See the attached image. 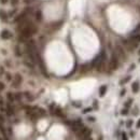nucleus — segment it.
Segmentation results:
<instances>
[{"label":"nucleus","instance_id":"20","mask_svg":"<svg viewBox=\"0 0 140 140\" xmlns=\"http://www.w3.org/2000/svg\"><path fill=\"white\" fill-rule=\"evenodd\" d=\"M22 97H23V95L20 94V93H16L15 94V99L16 100H20L22 99Z\"/></svg>","mask_w":140,"mask_h":140},{"label":"nucleus","instance_id":"5","mask_svg":"<svg viewBox=\"0 0 140 140\" xmlns=\"http://www.w3.org/2000/svg\"><path fill=\"white\" fill-rule=\"evenodd\" d=\"M26 17H27V15H26V13H25V12L20 13V15H18V16H16V17H15V20H14V23L20 24V22H23L24 20H26Z\"/></svg>","mask_w":140,"mask_h":140},{"label":"nucleus","instance_id":"38","mask_svg":"<svg viewBox=\"0 0 140 140\" xmlns=\"http://www.w3.org/2000/svg\"><path fill=\"white\" fill-rule=\"evenodd\" d=\"M139 54H140V50H139Z\"/></svg>","mask_w":140,"mask_h":140},{"label":"nucleus","instance_id":"3","mask_svg":"<svg viewBox=\"0 0 140 140\" xmlns=\"http://www.w3.org/2000/svg\"><path fill=\"white\" fill-rule=\"evenodd\" d=\"M129 41L130 43L136 48L140 43V35H132V37L129 38Z\"/></svg>","mask_w":140,"mask_h":140},{"label":"nucleus","instance_id":"25","mask_svg":"<svg viewBox=\"0 0 140 140\" xmlns=\"http://www.w3.org/2000/svg\"><path fill=\"white\" fill-rule=\"evenodd\" d=\"M122 140H127V135L125 132H122Z\"/></svg>","mask_w":140,"mask_h":140},{"label":"nucleus","instance_id":"16","mask_svg":"<svg viewBox=\"0 0 140 140\" xmlns=\"http://www.w3.org/2000/svg\"><path fill=\"white\" fill-rule=\"evenodd\" d=\"M130 79H132V76H126V78H124V79H123V80H121V82H120V84H121V85H124V84L125 83H127V82L128 81H129V80Z\"/></svg>","mask_w":140,"mask_h":140},{"label":"nucleus","instance_id":"24","mask_svg":"<svg viewBox=\"0 0 140 140\" xmlns=\"http://www.w3.org/2000/svg\"><path fill=\"white\" fill-rule=\"evenodd\" d=\"M5 78H7V80H8V81H11V80H12V76H11L10 73H7V74H5Z\"/></svg>","mask_w":140,"mask_h":140},{"label":"nucleus","instance_id":"32","mask_svg":"<svg viewBox=\"0 0 140 140\" xmlns=\"http://www.w3.org/2000/svg\"><path fill=\"white\" fill-rule=\"evenodd\" d=\"M0 2L4 4V3H7V2H8V0H0Z\"/></svg>","mask_w":140,"mask_h":140},{"label":"nucleus","instance_id":"39","mask_svg":"<svg viewBox=\"0 0 140 140\" xmlns=\"http://www.w3.org/2000/svg\"><path fill=\"white\" fill-rule=\"evenodd\" d=\"M139 61H140V58H139Z\"/></svg>","mask_w":140,"mask_h":140},{"label":"nucleus","instance_id":"18","mask_svg":"<svg viewBox=\"0 0 140 140\" xmlns=\"http://www.w3.org/2000/svg\"><path fill=\"white\" fill-rule=\"evenodd\" d=\"M24 95H25V96H26V98H27V99L29 100V101H32V100H33V96H32V95L30 94V93L26 92V93H25V94H24Z\"/></svg>","mask_w":140,"mask_h":140},{"label":"nucleus","instance_id":"31","mask_svg":"<svg viewBox=\"0 0 140 140\" xmlns=\"http://www.w3.org/2000/svg\"><path fill=\"white\" fill-rule=\"evenodd\" d=\"M24 1H25V3H31L33 0H24Z\"/></svg>","mask_w":140,"mask_h":140},{"label":"nucleus","instance_id":"1","mask_svg":"<svg viewBox=\"0 0 140 140\" xmlns=\"http://www.w3.org/2000/svg\"><path fill=\"white\" fill-rule=\"evenodd\" d=\"M117 67H119V59H117V56L115 55V54H113L111 59H110L109 68H110L111 71H113V70H116Z\"/></svg>","mask_w":140,"mask_h":140},{"label":"nucleus","instance_id":"15","mask_svg":"<svg viewBox=\"0 0 140 140\" xmlns=\"http://www.w3.org/2000/svg\"><path fill=\"white\" fill-rule=\"evenodd\" d=\"M54 113H55L57 116H59V117H64V114H63V112H61V110H60V108H56L55 110H54Z\"/></svg>","mask_w":140,"mask_h":140},{"label":"nucleus","instance_id":"17","mask_svg":"<svg viewBox=\"0 0 140 140\" xmlns=\"http://www.w3.org/2000/svg\"><path fill=\"white\" fill-rule=\"evenodd\" d=\"M132 35H140V24H138L137 27L134 29V31H132Z\"/></svg>","mask_w":140,"mask_h":140},{"label":"nucleus","instance_id":"30","mask_svg":"<svg viewBox=\"0 0 140 140\" xmlns=\"http://www.w3.org/2000/svg\"><path fill=\"white\" fill-rule=\"evenodd\" d=\"M132 121H128V122H127V126H128V127H130V126H132Z\"/></svg>","mask_w":140,"mask_h":140},{"label":"nucleus","instance_id":"14","mask_svg":"<svg viewBox=\"0 0 140 140\" xmlns=\"http://www.w3.org/2000/svg\"><path fill=\"white\" fill-rule=\"evenodd\" d=\"M0 18H1V20H8V14H7V13L4 12V11H2V10H0Z\"/></svg>","mask_w":140,"mask_h":140},{"label":"nucleus","instance_id":"4","mask_svg":"<svg viewBox=\"0 0 140 140\" xmlns=\"http://www.w3.org/2000/svg\"><path fill=\"white\" fill-rule=\"evenodd\" d=\"M115 50H116L117 56H120L123 60H125V59H126V54H125L124 48H123L121 45H116V46H115Z\"/></svg>","mask_w":140,"mask_h":140},{"label":"nucleus","instance_id":"21","mask_svg":"<svg viewBox=\"0 0 140 140\" xmlns=\"http://www.w3.org/2000/svg\"><path fill=\"white\" fill-rule=\"evenodd\" d=\"M15 53H16V56H20V55H22V52L20 51V48H18V46H16V48H15Z\"/></svg>","mask_w":140,"mask_h":140},{"label":"nucleus","instance_id":"13","mask_svg":"<svg viewBox=\"0 0 140 140\" xmlns=\"http://www.w3.org/2000/svg\"><path fill=\"white\" fill-rule=\"evenodd\" d=\"M24 12L26 13V15H32L33 14V9L31 7H27V8L24 10Z\"/></svg>","mask_w":140,"mask_h":140},{"label":"nucleus","instance_id":"34","mask_svg":"<svg viewBox=\"0 0 140 140\" xmlns=\"http://www.w3.org/2000/svg\"><path fill=\"white\" fill-rule=\"evenodd\" d=\"M134 68H135V65L132 64V66H130V70H132V69H134Z\"/></svg>","mask_w":140,"mask_h":140},{"label":"nucleus","instance_id":"6","mask_svg":"<svg viewBox=\"0 0 140 140\" xmlns=\"http://www.w3.org/2000/svg\"><path fill=\"white\" fill-rule=\"evenodd\" d=\"M1 38L4 39V40H8V39L12 38V33L10 32L9 30H7V29H4V30L1 32Z\"/></svg>","mask_w":140,"mask_h":140},{"label":"nucleus","instance_id":"9","mask_svg":"<svg viewBox=\"0 0 140 140\" xmlns=\"http://www.w3.org/2000/svg\"><path fill=\"white\" fill-rule=\"evenodd\" d=\"M35 16H36V20H38V22H42V20H43V15H42V12H41L40 10L35 13Z\"/></svg>","mask_w":140,"mask_h":140},{"label":"nucleus","instance_id":"19","mask_svg":"<svg viewBox=\"0 0 140 140\" xmlns=\"http://www.w3.org/2000/svg\"><path fill=\"white\" fill-rule=\"evenodd\" d=\"M132 98H129V99H128L127 101L125 102V104H124L125 108H127V109H128V108H129L130 106H132Z\"/></svg>","mask_w":140,"mask_h":140},{"label":"nucleus","instance_id":"36","mask_svg":"<svg viewBox=\"0 0 140 140\" xmlns=\"http://www.w3.org/2000/svg\"><path fill=\"white\" fill-rule=\"evenodd\" d=\"M99 140H102V138H101V137H100V138H99Z\"/></svg>","mask_w":140,"mask_h":140},{"label":"nucleus","instance_id":"37","mask_svg":"<svg viewBox=\"0 0 140 140\" xmlns=\"http://www.w3.org/2000/svg\"><path fill=\"white\" fill-rule=\"evenodd\" d=\"M87 140H93V139H91V138H89V139H87Z\"/></svg>","mask_w":140,"mask_h":140},{"label":"nucleus","instance_id":"7","mask_svg":"<svg viewBox=\"0 0 140 140\" xmlns=\"http://www.w3.org/2000/svg\"><path fill=\"white\" fill-rule=\"evenodd\" d=\"M91 134H92L91 129H88V128H87V130L84 132L81 137L79 138V140H87V139H89V136H91Z\"/></svg>","mask_w":140,"mask_h":140},{"label":"nucleus","instance_id":"29","mask_svg":"<svg viewBox=\"0 0 140 140\" xmlns=\"http://www.w3.org/2000/svg\"><path fill=\"white\" fill-rule=\"evenodd\" d=\"M94 108H95V109H98V104H97V100H95V101H94Z\"/></svg>","mask_w":140,"mask_h":140},{"label":"nucleus","instance_id":"11","mask_svg":"<svg viewBox=\"0 0 140 140\" xmlns=\"http://www.w3.org/2000/svg\"><path fill=\"white\" fill-rule=\"evenodd\" d=\"M7 113L9 115L14 114V108L11 106V104H8V106H7Z\"/></svg>","mask_w":140,"mask_h":140},{"label":"nucleus","instance_id":"12","mask_svg":"<svg viewBox=\"0 0 140 140\" xmlns=\"http://www.w3.org/2000/svg\"><path fill=\"white\" fill-rule=\"evenodd\" d=\"M7 97H8V99L10 102H13V101H15V94H12V93H8L7 94Z\"/></svg>","mask_w":140,"mask_h":140},{"label":"nucleus","instance_id":"27","mask_svg":"<svg viewBox=\"0 0 140 140\" xmlns=\"http://www.w3.org/2000/svg\"><path fill=\"white\" fill-rule=\"evenodd\" d=\"M87 120L89 121V122H95V117H93V116H89Z\"/></svg>","mask_w":140,"mask_h":140},{"label":"nucleus","instance_id":"35","mask_svg":"<svg viewBox=\"0 0 140 140\" xmlns=\"http://www.w3.org/2000/svg\"><path fill=\"white\" fill-rule=\"evenodd\" d=\"M0 140H9V139H8V138H7V137H4V138H3V139H2V138H0Z\"/></svg>","mask_w":140,"mask_h":140},{"label":"nucleus","instance_id":"2","mask_svg":"<svg viewBox=\"0 0 140 140\" xmlns=\"http://www.w3.org/2000/svg\"><path fill=\"white\" fill-rule=\"evenodd\" d=\"M22 81H23V78H22V76H20V73H16L15 76H14V78H13V81H12V86L13 87H18L20 85V83H22Z\"/></svg>","mask_w":140,"mask_h":140},{"label":"nucleus","instance_id":"10","mask_svg":"<svg viewBox=\"0 0 140 140\" xmlns=\"http://www.w3.org/2000/svg\"><path fill=\"white\" fill-rule=\"evenodd\" d=\"M107 85H102V86H100L99 88V96L100 97H104V94H106V92H107Z\"/></svg>","mask_w":140,"mask_h":140},{"label":"nucleus","instance_id":"28","mask_svg":"<svg viewBox=\"0 0 140 140\" xmlns=\"http://www.w3.org/2000/svg\"><path fill=\"white\" fill-rule=\"evenodd\" d=\"M125 93H126V89H125V88H123V89H122V92H121V96H124V95H125Z\"/></svg>","mask_w":140,"mask_h":140},{"label":"nucleus","instance_id":"8","mask_svg":"<svg viewBox=\"0 0 140 140\" xmlns=\"http://www.w3.org/2000/svg\"><path fill=\"white\" fill-rule=\"evenodd\" d=\"M132 89L134 93H138L140 89V85H139V82H134L132 85Z\"/></svg>","mask_w":140,"mask_h":140},{"label":"nucleus","instance_id":"26","mask_svg":"<svg viewBox=\"0 0 140 140\" xmlns=\"http://www.w3.org/2000/svg\"><path fill=\"white\" fill-rule=\"evenodd\" d=\"M93 110V108H87V109H85L83 111V113H87V112H89V111H92Z\"/></svg>","mask_w":140,"mask_h":140},{"label":"nucleus","instance_id":"23","mask_svg":"<svg viewBox=\"0 0 140 140\" xmlns=\"http://www.w3.org/2000/svg\"><path fill=\"white\" fill-rule=\"evenodd\" d=\"M4 84H3L2 83V82H0V92H2V91H3V89H4Z\"/></svg>","mask_w":140,"mask_h":140},{"label":"nucleus","instance_id":"22","mask_svg":"<svg viewBox=\"0 0 140 140\" xmlns=\"http://www.w3.org/2000/svg\"><path fill=\"white\" fill-rule=\"evenodd\" d=\"M121 113H122L123 115L127 114V113H128V109H127V108H125V109H123V110H122V112H121Z\"/></svg>","mask_w":140,"mask_h":140},{"label":"nucleus","instance_id":"33","mask_svg":"<svg viewBox=\"0 0 140 140\" xmlns=\"http://www.w3.org/2000/svg\"><path fill=\"white\" fill-rule=\"evenodd\" d=\"M137 128H140V120H138L137 122Z\"/></svg>","mask_w":140,"mask_h":140}]
</instances>
